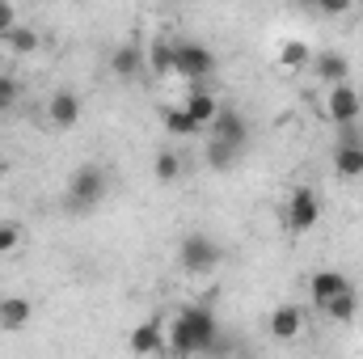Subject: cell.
I'll return each mask as SVG.
<instances>
[{
	"label": "cell",
	"mask_w": 363,
	"mask_h": 359,
	"mask_svg": "<svg viewBox=\"0 0 363 359\" xmlns=\"http://www.w3.org/2000/svg\"><path fill=\"white\" fill-rule=\"evenodd\" d=\"M300 326H304V317H300V309L296 304H279L271 313V338H296L300 334Z\"/></svg>",
	"instance_id": "4fadbf2b"
},
{
	"label": "cell",
	"mask_w": 363,
	"mask_h": 359,
	"mask_svg": "<svg viewBox=\"0 0 363 359\" xmlns=\"http://www.w3.org/2000/svg\"><path fill=\"white\" fill-rule=\"evenodd\" d=\"M279 60H283V68H300V64H308V60H313V51H308L304 43H283Z\"/></svg>",
	"instance_id": "7402d4cb"
},
{
	"label": "cell",
	"mask_w": 363,
	"mask_h": 359,
	"mask_svg": "<svg viewBox=\"0 0 363 359\" xmlns=\"http://www.w3.org/2000/svg\"><path fill=\"white\" fill-rule=\"evenodd\" d=\"M30 313H34V304H30L26 296H9V300H0V330H21V326L30 321Z\"/></svg>",
	"instance_id": "9a60e30c"
},
{
	"label": "cell",
	"mask_w": 363,
	"mask_h": 359,
	"mask_svg": "<svg viewBox=\"0 0 363 359\" xmlns=\"http://www.w3.org/2000/svg\"><path fill=\"white\" fill-rule=\"evenodd\" d=\"M317 220H321V199H317V190H313V186L291 190V199H287V228H291V233H308Z\"/></svg>",
	"instance_id": "5b68a950"
},
{
	"label": "cell",
	"mask_w": 363,
	"mask_h": 359,
	"mask_svg": "<svg viewBox=\"0 0 363 359\" xmlns=\"http://www.w3.org/2000/svg\"><path fill=\"white\" fill-rule=\"evenodd\" d=\"M211 140L233 144V148H245V144H250V123H245V114L233 110V106H220V114L211 118Z\"/></svg>",
	"instance_id": "8992f818"
},
{
	"label": "cell",
	"mask_w": 363,
	"mask_h": 359,
	"mask_svg": "<svg viewBox=\"0 0 363 359\" xmlns=\"http://www.w3.org/2000/svg\"><path fill=\"white\" fill-rule=\"evenodd\" d=\"M47 114H51L55 127H77V123H81V97L72 89H60L47 101Z\"/></svg>",
	"instance_id": "30bf717a"
},
{
	"label": "cell",
	"mask_w": 363,
	"mask_h": 359,
	"mask_svg": "<svg viewBox=\"0 0 363 359\" xmlns=\"http://www.w3.org/2000/svg\"><path fill=\"white\" fill-rule=\"evenodd\" d=\"M140 68H148V55H144V47H140V43H123V47L110 55V72H114V77H123V81L140 77Z\"/></svg>",
	"instance_id": "9c48e42d"
},
{
	"label": "cell",
	"mask_w": 363,
	"mask_h": 359,
	"mask_svg": "<svg viewBox=\"0 0 363 359\" xmlns=\"http://www.w3.org/2000/svg\"><path fill=\"white\" fill-rule=\"evenodd\" d=\"M4 110H9V101H4V97H0V114H4Z\"/></svg>",
	"instance_id": "83f0119b"
},
{
	"label": "cell",
	"mask_w": 363,
	"mask_h": 359,
	"mask_svg": "<svg viewBox=\"0 0 363 359\" xmlns=\"http://www.w3.org/2000/svg\"><path fill=\"white\" fill-rule=\"evenodd\" d=\"M106 170L101 165H81L77 174H72V182H68V211H77V216H85V211H93L101 199H106Z\"/></svg>",
	"instance_id": "7a4b0ae2"
},
{
	"label": "cell",
	"mask_w": 363,
	"mask_h": 359,
	"mask_svg": "<svg viewBox=\"0 0 363 359\" xmlns=\"http://www.w3.org/2000/svg\"><path fill=\"white\" fill-rule=\"evenodd\" d=\"M330 118L338 123V127H355V118H359V110H363V101H359V89L347 81V85H334L330 89Z\"/></svg>",
	"instance_id": "52a82bcc"
},
{
	"label": "cell",
	"mask_w": 363,
	"mask_h": 359,
	"mask_svg": "<svg viewBox=\"0 0 363 359\" xmlns=\"http://www.w3.org/2000/svg\"><path fill=\"white\" fill-rule=\"evenodd\" d=\"M325 313H330L334 321H355V313H359V300H355V287H351V292H342L338 300H330V304H325Z\"/></svg>",
	"instance_id": "ac0fdd59"
},
{
	"label": "cell",
	"mask_w": 363,
	"mask_h": 359,
	"mask_svg": "<svg viewBox=\"0 0 363 359\" xmlns=\"http://www.w3.org/2000/svg\"><path fill=\"white\" fill-rule=\"evenodd\" d=\"M178 258L186 275H207V270L220 267V245L211 237H203V233H190V237H182Z\"/></svg>",
	"instance_id": "3957f363"
},
{
	"label": "cell",
	"mask_w": 363,
	"mask_h": 359,
	"mask_svg": "<svg viewBox=\"0 0 363 359\" xmlns=\"http://www.w3.org/2000/svg\"><path fill=\"white\" fill-rule=\"evenodd\" d=\"M157 178L161 182H178L182 178V157L178 153H161V157H157Z\"/></svg>",
	"instance_id": "603a6c76"
},
{
	"label": "cell",
	"mask_w": 363,
	"mask_h": 359,
	"mask_svg": "<svg viewBox=\"0 0 363 359\" xmlns=\"http://www.w3.org/2000/svg\"><path fill=\"white\" fill-rule=\"evenodd\" d=\"M308 292H313L317 309H325L330 300H338L342 292H351V279H347L342 270H317V275L308 279Z\"/></svg>",
	"instance_id": "ba28073f"
},
{
	"label": "cell",
	"mask_w": 363,
	"mask_h": 359,
	"mask_svg": "<svg viewBox=\"0 0 363 359\" xmlns=\"http://www.w3.org/2000/svg\"><path fill=\"white\" fill-rule=\"evenodd\" d=\"M17 241H21V228H17L13 220H0V254L17 250Z\"/></svg>",
	"instance_id": "cb8c5ba5"
},
{
	"label": "cell",
	"mask_w": 363,
	"mask_h": 359,
	"mask_svg": "<svg viewBox=\"0 0 363 359\" xmlns=\"http://www.w3.org/2000/svg\"><path fill=\"white\" fill-rule=\"evenodd\" d=\"M9 47H13V51H17V55H30V51H34V47H38V34H34V30H30V26H17V30H13V34H9Z\"/></svg>",
	"instance_id": "44dd1931"
},
{
	"label": "cell",
	"mask_w": 363,
	"mask_h": 359,
	"mask_svg": "<svg viewBox=\"0 0 363 359\" xmlns=\"http://www.w3.org/2000/svg\"><path fill=\"white\" fill-rule=\"evenodd\" d=\"M174 72L186 81H207L216 72V55L203 43H174Z\"/></svg>",
	"instance_id": "277c9868"
},
{
	"label": "cell",
	"mask_w": 363,
	"mask_h": 359,
	"mask_svg": "<svg viewBox=\"0 0 363 359\" xmlns=\"http://www.w3.org/2000/svg\"><path fill=\"white\" fill-rule=\"evenodd\" d=\"M13 30H17V13H13V4L0 0V38H9Z\"/></svg>",
	"instance_id": "d4e9b609"
},
{
	"label": "cell",
	"mask_w": 363,
	"mask_h": 359,
	"mask_svg": "<svg viewBox=\"0 0 363 359\" xmlns=\"http://www.w3.org/2000/svg\"><path fill=\"white\" fill-rule=\"evenodd\" d=\"M0 97H4V101H9V106H13V101H17V97H21V85H17V81H13V77H0Z\"/></svg>",
	"instance_id": "484cf974"
},
{
	"label": "cell",
	"mask_w": 363,
	"mask_h": 359,
	"mask_svg": "<svg viewBox=\"0 0 363 359\" xmlns=\"http://www.w3.org/2000/svg\"><path fill=\"white\" fill-rule=\"evenodd\" d=\"M169 343H165V330L157 326V321H140L135 330H131V351L135 355H161Z\"/></svg>",
	"instance_id": "8fae6325"
},
{
	"label": "cell",
	"mask_w": 363,
	"mask_h": 359,
	"mask_svg": "<svg viewBox=\"0 0 363 359\" xmlns=\"http://www.w3.org/2000/svg\"><path fill=\"white\" fill-rule=\"evenodd\" d=\"M148 68H152L157 77L174 72V43H157V47L148 51Z\"/></svg>",
	"instance_id": "ffe728a7"
},
{
	"label": "cell",
	"mask_w": 363,
	"mask_h": 359,
	"mask_svg": "<svg viewBox=\"0 0 363 359\" xmlns=\"http://www.w3.org/2000/svg\"><path fill=\"white\" fill-rule=\"evenodd\" d=\"M241 153H245V148H233V144L207 140V165H211V170H220V174H228V170L241 161Z\"/></svg>",
	"instance_id": "e0dca14e"
},
{
	"label": "cell",
	"mask_w": 363,
	"mask_h": 359,
	"mask_svg": "<svg viewBox=\"0 0 363 359\" xmlns=\"http://www.w3.org/2000/svg\"><path fill=\"white\" fill-rule=\"evenodd\" d=\"M334 170H338L342 178H363V144H338Z\"/></svg>",
	"instance_id": "2e32d148"
},
{
	"label": "cell",
	"mask_w": 363,
	"mask_h": 359,
	"mask_svg": "<svg viewBox=\"0 0 363 359\" xmlns=\"http://www.w3.org/2000/svg\"><path fill=\"white\" fill-rule=\"evenodd\" d=\"M165 131H169V136H199L203 127L178 106V110H165Z\"/></svg>",
	"instance_id": "d6986e66"
},
{
	"label": "cell",
	"mask_w": 363,
	"mask_h": 359,
	"mask_svg": "<svg viewBox=\"0 0 363 359\" xmlns=\"http://www.w3.org/2000/svg\"><path fill=\"white\" fill-rule=\"evenodd\" d=\"M161 359H190V355H178V351H161Z\"/></svg>",
	"instance_id": "4316f807"
},
{
	"label": "cell",
	"mask_w": 363,
	"mask_h": 359,
	"mask_svg": "<svg viewBox=\"0 0 363 359\" xmlns=\"http://www.w3.org/2000/svg\"><path fill=\"white\" fill-rule=\"evenodd\" d=\"M182 110L199 123V127H211V118L220 114V101H216V93H207V89H194L186 101H182Z\"/></svg>",
	"instance_id": "7c38bea8"
},
{
	"label": "cell",
	"mask_w": 363,
	"mask_h": 359,
	"mask_svg": "<svg viewBox=\"0 0 363 359\" xmlns=\"http://www.w3.org/2000/svg\"><path fill=\"white\" fill-rule=\"evenodd\" d=\"M216 334H220V326H216L211 309L194 304V309H182L178 317H174L165 343L178 355H199V351H216Z\"/></svg>",
	"instance_id": "6da1fadb"
},
{
	"label": "cell",
	"mask_w": 363,
	"mask_h": 359,
	"mask_svg": "<svg viewBox=\"0 0 363 359\" xmlns=\"http://www.w3.org/2000/svg\"><path fill=\"white\" fill-rule=\"evenodd\" d=\"M313 68H317V77H325V81H334V85H347V72H351L347 55H338V51H321V55H313Z\"/></svg>",
	"instance_id": "5bb4252c"
}]
</instances>
